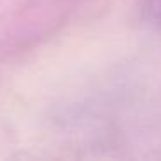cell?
<instances>
[{"label": "cell", "instance_id": "6da1fadb", "mask_svg": "<svg viewBox=\"0 0 161 161\" xmlns=\"http://www.w3.org/2000/svg\"><path fill=\"white\" fill-rule=\"evenodd\" d=\"M159 16H161V4H159Z\"/></svg>", "mask_w": 161, "mask_h": 161}]
</instances>
